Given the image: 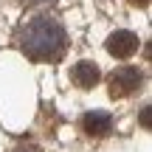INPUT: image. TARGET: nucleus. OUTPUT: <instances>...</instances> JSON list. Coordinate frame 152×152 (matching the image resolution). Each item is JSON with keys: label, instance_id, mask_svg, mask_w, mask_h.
Here are the masks:
<instances>
[{"label": "nucleus", "instance_id": "nucleus-4", "mask_svg": "<svg viewBox=\"0 0 152 152\" xmlns=\"http://www.w3.org/2000/svg\"><path fill=\"white\" fill-rule=\"evenodd\" d=\"M82 130L87 135H107L113 130V115L110 113H102V110H93L82 118Z\"/></svg>", "mask_w": 152, "mask_h": 152}, {"label": "nucleus", "instance_id": "nucleus-2", "mask_svg": "<svg viewBox=\"0 0 152 152\" xmlns=\"http://www.w3.org/2000/svg\"><path fill=\"white\" fill-rule=\"evenodd\" d=\"M141 71L138 68H132V65H121V68H115L113 73H110V79H107V85H110V96L113 99H127L130 93H135V87L141 85Z\"/></svg>", "mask_w": 152, "mask_h": 152}, {"label": "nucleus", "instance_id": "nucleus-6", "mask_svg": "<svg viewBox=\"0 0 152 152\" xmlns=\"http://www.w3.org/2000/svg\"><path fill=\"white\" fill-rule=\"evenodd\" d=\"M11 152H39L37 144H20V147H14Z\"/></svg>", "mask_w": 152, "mask_h": 152}, {"label": "nucleus", "instance_id": "nucleus-9", "mask_svg": "<svg viewBox=\"0 0 152 152\" xmlns=\"http://www.w3.org/2000/svg\"><path fill=\"white\" fill-rule=\"evenodd\" d=\"M26 3H48V0H26Z\"/></svg>", "mask_w": 152, "mask_h": 152}, {"label": "nucleus", "instance_id": "nucleus-7", "mask_svg": "<svg viewBox=\"0 0 152 152\" xmlns=\"http://www.w3.org/2000/svg\"><path fill=\"white\" fill-rule=\"evenodd\" d=\"M141 124H144V127H152V113H149V107H144V113H141Z\"/></svg>", "mask_w": 152, "mask_h": 152}, {"label": "nucleus", "instance_id": "nucleus-5", "mask_svg": "<svg viewBox=\"0 0 152 152\" xmlns=\"http://www.w3.org/2000/svg\"><path fill=\"white\" fill-rule=\"evenodd\" d=\"M71 79L76 87H82V90H87V87H93L99 82V68L96 62H76L73 71H71Z\"/></svg>", "mask_w": 152, "mask_h": 152}, {"label": "nucleus", "instance_id": "nucleus-1", "mask_svg": "<svg viewBox=\"0 0 152 152\" xmlns=\"http://www.w3.org/2000/svg\"><path fill=\"white\" fill-rule=\"evenodd\" d=\"M20 48L28 59H37V62L59 59L65 51V28L59 26L56 17L39 14L20 31Z\"/></svg>", "mask_w": 152, "mask_h": 152}, {"label": "nucleus", "instance_id": "nucleus-3", "mask_svg": "<svg viewBox=\"0 0 152 152\" xmlns=\"http://www.w3.org/2000/svg\"><path fill=\"white\" fill-rule=\"evenodd\" d=\"M138 37L132 31H115L107 37V51L115 56V59H127V56H132L138 51Z\"/></svg>", "mask_w": 152, "mask_h": 152}, {"label": "nucleus", "instance_id": "nucleus-8", "mask_svg": "<svg viewBox=\"0 0 152 152\" xmlns=\"http://www.w3.org/2000/svg\"><path fill=\"white\" fill-rule=\"evenodd\" d=\"M130 3H132V6H147L149 0H130Z\"/></svg>", "mask_w": 152, "mask_h": 152}]
</instances>
